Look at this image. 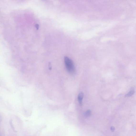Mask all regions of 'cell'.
Here are the masks:
<instances>
[{"label": "cell", "instance_id": "1", "mask_svg": "<svg viewBox=\"0 0 136 136\" xmlns=\"http://www.w3.org/2000/svg\"><path fill=\"white\" fill-rule=\"evenodd\" d=\"M64 61L66 68L68 72L71 73H74L75 72V68L73 61L68 57H65Z\"/></svg>", "mask_w": 136, "mask_h": 136}, {"label": "cell", "instance_id": "2", "mask_svg": "<svg viewBox=\"0 0 136 136\" xmlns=\"http://www.w3.org/2000/svg\"><path fill=\"white\" fill-rule=\"evenodd\" d=\"M84 97V94L83 93H81L79 94L78 96V100L79 104L81 105L82 104L83 100Z\"/></svg>", "mask_w": 136, "mask_h": 136}, {"label": "cell", "instance_id": "3", "mask_svg": "<svg viewBox=\"0 0 136 136\" xmlns=\"http://www.w3.org/2000/svg\"><path fill=\"white\" fill-rule=\"evenodd\" d=\"M135 92L134 90L132 89L125 96L126 97H129L133 95Z\"/></svg>", "mask_w": 136, "mask_h": 136}, {"label": "cell", "instance_id": "4", "mask_svg": "<svg viewBox=\"0 0 136 136\" xmlns=\"http://www.w3.org/2000/svg\"><path fill=\"white\" fill-rule=\"evenodd\" d=\"M91 113V111L90 110H88L85 112V117H88L89 116Z\"/></svg>", "mask_w": 136, "mask_h": 136}, {"label": "cell", "instance_id": "5", "mask_svg": "<svg viewBox=\"0 0 136 136\" xmlns=\"http://www.w3.org/2000/svg\"><path fill=\"white\" fill-rule=\"evenodd\" d=\"M111 130L112 132H114L115 131V128L114 126H112L111 128Z\"/></svg>", "mask_w": 136, "mask_h": 136}, {"label": "cell", "instance_id": "6", "mask_svg": "<svg viewBox=\"0 0 136 136\" xmlns=\"http://www.w3.org/2000/svg\"><path fill=\"white\" fill-rule=\"evenodd\" d=\"M35 26H36V27L37 28V29H38L39 28V26L38 24H36L35 25Z\"/></svg>", "mask_w": 136, "mask_h": 136}]
</instances>
